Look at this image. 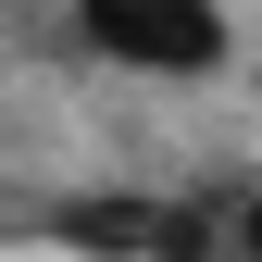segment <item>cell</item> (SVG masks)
<instances>
[{
  "instance_id": "1",
  "label": "cell",
  "mask_w": 262,
  "mask_h": 262,
  "mask_svg": "<svg viewBox=\"0 0 262 262\" xmlns=\"http://www.w3.org/2000/svg\"><path fill=\"white\" fill-rule=\"evenodd\" d=\"M62 13H75V38L100 62L162 75V88H200V75H225V50H237L225 0H62Z\"/></svg>"
}]
</instances>
